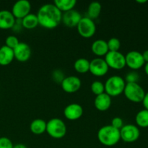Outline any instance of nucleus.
<instances>
[{
    "instance_id": "f257e3e1",
    "label": "nucleus",
    "mask_w": 148,
    "mask_h": 148,
    "mask_svg": "<svg viewBox=\"0 0 148 148\" xmlns=\"http://www.w3.org/2000/svg\"><path fill=\"white\" fill-rule=\"evenodd\" d=\"M38 24L46 29H53L62 22V12L53 4H46L39 8L36 14Z\"/></svg>"
},
{
    "instance_id": "f03ea898",
    "label": "nucleus",
    "mask_w": 148,
    "mask_h": 148,
    "mask_svg": "<svg viewBox=\"0 0 148 148\" xmlns=\"http://www.w3.org/2000/svg\"><path fill=\"white\" fill-rule=\"evenodd\" d=\"M97 137L100 143L106 147H113L121 140L120 130L111 125H106L100 128L97 133Z\"/></svg>"
},
{
    "instance_id": "7ed1b4c3",
    "label": "nucleus",
    "mask_w": 148,
    "mask_h": 148,
    "mask_svg": "<svg viewBox=\"0 0 148 148\" xmlns=\"http://www.w3.org/2000/svg\"><path fill=\"white\" fill-rule=\"evenodd\" d=\"M126 82L124 79L118 75H114L106 79L104 83L105 92L110 97H116L124 92Z\"/></svg>"
},
{
    "instance_id": "20e7f679",
    "label": "nucleus",
    "mask_w": 148,
    "mask_h": 148,
    "mask_svg": "<svg viewBox=\"0 0 148 148\" xmlns=\"http://www.w3.org/2000/svg\"><path fill=\"white\" fill-rule=\"evenodd\" d=\"M66 126L62 119L53 118L46 122L47 134L53 139H62L66 134Z\"/></svg>"
},
{
    "instance_id": "39448f33",
    "label": "nucleus",
    "mask_w": 148,
    "mask_h": 148,
    "mask_svg": "<svg viewBox=\"0 0 148 148\" xmlns=\"http://www.w3.org/2000/svg\"><path fill=\"white\" fill-rule=\"evenodd\" d=\"M123 93L129 101L133 103L142 102L145 95V92L143 87L137 82L126 83Z\"/></svg>"
},
{
    "instance_id": "423d86ee",
    "label": "nucleus",
    "mask_w": 148,
    "mask_h": 148,
    "mask_svg": "<svg viewBox=\"0 0 148 148\" xmlns=\"http://www.w3.org/2000/svg\"><path fill=\"white\" fill-rule=\"evenodd\" d=\"M76 27L79 36L85 38H92L96 32L95 22L88 17H82Z\"/></svg>"
},
{
    "instance_id": "0eeeda50",
    "label": "nucleus",
    "mask_w": 148,
    "mask_h": 148,
    "mask_svg": "<svg viewBox=\"0 0 148 148\" xmlns=\"http://www.w3.org/2000/svg\"><path fill=\"white\" fill-rule=\"evenodd\" d=\"M104 59L111 69L121 70L126 66L125 56L120 51H108Z\"/></svg>"
},
{
    "instance_id": "6e6552de",
    "label": "nucleus",
    "mask_w": 148,
    "mask_h": 148,
    "mask_svg": "<svg viewBox=\"0 0 148 148\" xmlns=\"http://www.w3.org/2000/svg\"><path fill=\"white\" fill-rule=\"evenodd\" d=\"M140 136V129L134 124H127L120 130V137L124 143H132L137 141Z\"/></svg>"
},
{
    "instance_id": "1a4fd4ad",
    "label": "nucleus",
    "mask_w": 148,
    "mask_h": 148,
    "mask_svg": "<svg viewBox=\"0 0 148 148\" xmlns=\"http://www.w3.org/2000/svg\"><path fill=\"white\" fill-rule=\"evenodd\" d=\"M31 4L27 0H19L12 6L11 12L17 20H21L25 16L30 14Z\"/></svg>"
},
{
    "instance_id": "9d476101",
    "label": "nucleus",
    "mask_w": 148,
    "mask_h": 148,
    "mask_svg": "<svg viewBox=\"0 0 148 148\" xmlns=\"http://www.w3.org/2000/svg\"><path fill=\"white\" fill-rule=\"evenodd\" d=\"M125 60L126 66L134 70L140 69L145 64L142 53L137 51H129L125 56Z\"/></svg>"
},
{
    "instance_id": "9b49d317",
    "label": "nucleus",
    "mask_w": 148,
    "mask_h": 148,
    "mask_svg": "<svg viewBox=\"0 0 148 148\" xmlns=\"http://www.w3.org/2000/svg\"><path fill=\"white\" fill-rule=\"evenodd\" d=\"M109 67L105 59L102 58H95L90 62L89 72L95 77L105 76L108 72Z\"/></svg>"
},
{
    "instance_id": "f8f14e48",
    "label": "nucleus",
    "mask_w": 148,
    "mask_h": 148,
    "mask_svg": "<svg viewBox=\"0 0 148 148\" xmlns=\"http://www.w3.org/2000/svg\"><path fill=\"white\" fill-rule=\"evenodd\" d=\"M82 82L78 77L68 76L64 78L61 82L62 90L67 93H74L80 89Z\"/></svg>"
},
{
    "instance_id": "ddd939ff",
    "label": "nucleus",
    "mask_w": 148,
    "mask_h": 148,
    "mask_svg": "<svg viewBox=\"0 0 148 148\" xmlns=\"http://www.w3.org/2000/svg\"><path fill=\"white\" fill-rule=\"evenodd\" d=\"M13 51L14 59L20 62H27L31 56V49L27 43L24 42H20V43L13 49Z\"/></svg>"
},
{
    "instance_id": "4468645a",
    "label": "nucleus",
    "mask_w": 148,
    "mask_h": 148,
    "mask_svg": "<svg viewBox=\"0 0 148 148\" xmlns=\"http://www.w3.org/2000/svg\"><path fill=\"white\" fill-rule=\"evenodd\" d=\"M83 114V108L79 104L70 103L64 109V116L69 121H76L82 117Z\"/></svg>"
},
{
    "instance_id": "2eb2a0df",
    "label": "nucleus",
    "mask_w": 148,
    "mask_h": 148,
    "mask_svg": "<svg viewBox=\"0 0 148 148\" xmlns=\"http://www.w3.org/2000/svg\"><path fill=\"white\" fill-rule=\"evenodd\" d=\"M82 17V15L77 10H72L62 14V22L66 27H77Z\"/></svg>"
},
{
    "instance_id": "dca6fc26",
    "label": "nucleus",
    "mask_w": 148,
    "mask_h": 148,
    "mask_svg": "<svg viewBox=\"0 0 148 148\" xmlns=\"http://www.w3.org/2000/svg\"><path fill=\"white\" fill-rule=\"evenodd\" d=\"M16 20L12 13L9 10H1L0 11V29L8 30L12 28L15 25Z\"/></svg>"
},
{
    "instance_id": "f3484780",
    "label": "nucleus",
    "mask_w": 148,
    "mask_h": 148,
    "mask_svg": "<svg viewBox=\"0 0 148 148\" xmlns=\"http://www.w3.org/2000/svg\"><path fill=\"white\" fill-rule=\"evenodd\" d=\"M111 97L106 92L97 95L94 100V106L99 111H106L111 106Z\"/></svg>"
},
{
    "instance_id": "a211bd4d",
    "label": "nucleus",
    "mask_w": 148,
    "mask_h": 148,
    "mask_svg": "<svg viewBox=\"0 0 148 148\" xmlns=\"http://www.w3.org/2000/svg\"><path fill=\"white\" fill-rule=\"evenodd\" d=\"M91 50H92V53L98 57L106 56L108 52L107 41L105 40H103V39H98V40H95L92 43Z\"/></svg>"
},
{
    "instance_id": "6ab92c4d",
    "label": "nucleus",
    "mask_w": 148,
    "mask_h": 148,
    "mask_svg": "<svg viewBox=\"0 0 148 148\" xmlns=\"http://www.w3.org/2000/svg\"><path fill=\"white\" fill-rule=\"evenodd\" d=\"M14 51L12 49L4 46L0 48V65L7 66L14 60Z\"/></svg>"
},
{
    "instance_id": "aec40b11",
    "label": "nucleus",
    "mask_w": 148,
    "mask_h": 148,
    "mask_svg": "<svg viewBox=\"0 0 148 148\" xmlns=\"http://www.w3.org/2000/svg\"><path fill=\"white\" fill-rule=\"evenodd\" d=\"M30 130L36 135L43 134L46 131V121L41 119L33 120L30 124Z\"/></svg>"
},
{
    "instance_id": "412c9836",
    "label": "nucleus",
    "mask_w": 148,
    "mask_h": 148,
    "mask_svg": "<svg viewBox=\"0 0 148 148\" xmlns=\"http://www.w3.org/2000/svg\"><path fill=\"white\" fill-rule=\"evenodd\" d=\"M21 24L24 28L27 30L34 29L38 25V20L36 14L30 13L21 20Z\"/></svg>"
},
{
    "instance_id": "4be33fe9",
    "label": "nucleus",
    "mask_w": 148,
    "mask_h": 148,
    "mask_svg": "<svg viewBox=\"0 0 148 148\" xmlns=\"http://www.w3.org/2000/svg\"><path fill=\"white\" fill-rule=\"evenodd\" d=\"M76 4V0H55L53 1V4L60 10L61 12H66L74 10Z\"/></svg>"
},
{
    "instance_id": "5701e85b",
    "label": "nucleus",
    "mask_w": 148,
    "mask_h": 148,
    "mask_svg": "<svg viewBox=\"0 0 148 148\" xmlns=\"http://www.w3.org/2000/svg\"><path fill=\"white\" fill-rule=\"evenodd\" d=\"M74 68L78 73H87L90 69V61L85 58H79L74 63Z\"/></svg>"
},
{
    "instance_id": "b1692460",
    "label": "nucleus",
    "mask_w": 148,
    "mask_h": 148,
    "mask_svg": "<svg viewBox=\"0 0 148 148\" xmlns=\"http://www.w3.org/2000/svg\"><path fill=\"white\" fill-rule=\"evenodd\" d=\"M102 10V6L98 1H92L89 4L88 7V17L92 20L98 18Z\"/></svg>"
},
{
    "instance_id": "393cba45",
    "label": "nucleus",
    "mask_w": 148,
    "mask_h": 148,
    "mask_svg": "<svg viewBox=\"0 0 148 148\" xmlns=\"http://www.w3.org/2000/svg\"><path fill=\"white\" fill-rule=\"evenodd\" d=\"M135 121L137 127L141 128L148 127V111L143 109L139 111L135 116Z\"/></svg>"
},
{
    "instance_id": "a878e982",
    "label": "nucleus",
    "mask_w": 148,
    "mask_h": 148,
    "mask_svg": "<svg viewBox=\"0 0 148 148\" xmlns=\"http://www.w3.org/2000/svg\"><path fill=\"white\" fill-rule=\"evenodd\" d=\"M90 89L92 93L95 95H99L105 92V86L104 83L101 81H94L90 85Z\"/></svg>"
},
{
    "instance_id": "bb28decb",
    "label": "nucleus",
    "mask_w": 148,
    "mask_h": 148,
    "mask_svg": "<svg viewBox=\"0 0 148 148\" xmlns=\"http://www.w3.org/2000/svg\"><path fill=\"white\" fill-rule=\"evenodd\" d=\"M108 51H119L121 48V41L117 38H111L107 41Z\"/></svg>"
},
{
    "instance_id": "cd10ccee",
    "label": "nucleus",
    "mask_w": 148,
    "mask_h": 148,
    "mask_svg": "<svg viewBox=\"0 0 148 148\" xmlns=\"http://www.w3.org/2000/svg\"><path fill=\"white\" fill-rule=\"evenodd\" d=\"M20 43L19 39L14 36H9L5 39V46L9 47L10 49H13Z\"/></svg>"
},
{
    "instance_id": "c85d7f7f",
    "label": "nucleus",
    "mask_w": 148,
    "mask_h": 148,
    "mask_svg": "<svg viewBox=\"0 0 148 148\" xmlns=\"http://www.w3.org/2000/svg\"><path fill=\"white\" fill-rule=\"evenodd\" d=\"M138 79V74L135 72H131L127 74L124 80H125L126 83H132V82H137Z\"/></svg>"
},
{
    "instance_id": "c756f323",
    "label": "nucleus",
    "mask_w": 148,
    "mask_h": 148,
    "mask_svg": "<svg viewBox=\"0 0 148 148\" xmlns=\"http://www.w3.org/2000/svg\"><path fill=\"white\" fill-rule=\"evenodd\" d=\"M13 146L12 142L8 137H0V148H13Z\"/></svg>"
},
{
    "instance_id": "7c9ffc66",
    "label": "nucleus",
    "mask_w": 148,
    "mask_h": 148,
    "mask_svg": "<svg viewBox=\"0 0 148 148\" xmlns=\"http://www.w3.org/2000/svg\"><path fill=\"white\" fill-rule=\"evenodd\" d=\"M111 125L114 128L117 129V130H120L124 126V121H123L122 119L120 117H114L112 120H111Z\"/></svg>"
},
{
    "instance_id": "2f4dec72",
    "label": "nucleus",
    "mask_w": 148,
    "mask_h": 148,
    "mask_svg": "<svg viewBox=\"0 0 148 148\" xmlns=\"http://www.w3.org/2000/svg\"><path fill=\"white\" fill-rule=\"evenodd\" d=\"M142 103H143L145 109L147 110L148 111V92H145V97L144 98H143Z\"/></svg>"
},
{
    "instance_id": "473e14b6",
    "label": "nucleus",
    "mask_w": 148,
    "mask_h": 148,
    "mask_svg": "<svg viewBox=\"0 0 148 148\" xmlns=\"http://www.w3.org/2000/svg\"><path fill=\"white\" fill-rule=\"evenodd\" d=\"M142 54H143V59H144L145 62V63H147L148 62V49L147 50L143 52Z\"/></svg>"
},
{
    "instance_id": "72a5a7b5",
    "label": "nucleus",
    "mask_w": 148,
    "mask_h": 148,
    "mask_svg": "<svg viewBox=\"0 0 148 148\" xmlns=\"http://www.w3.org/2000/svg\"><path fill=\"white\" fill-rule=\"evenodd\" d=\"M13 148H27L26 147V145H25L24 144H21V143H19V144L15 145L13 146Z\"/></svg>"
},
{
    "instance_id": "f704fd0d",
    "label": "nucleus",
    "mask_w": 148,
    "mask_h": 148,
    "mask_svg": "<svg viewBox=\"0 0 148 148\" xmlns=\"http://www.w3.org/2000/svg\"><path fill=\"white\" fill-rule=\"evenodd\" d=\"M144 69H145V72L146 75H147L148 76V62H147V63L145 64Z\"/></svg>"
},
{
    "instance_id": "c9c22d12",
    "label": "nucleus",
    "mask_w": 148,
    "mask_h": 148,
    "mask_svg": "<svg viewBox=\"0 0 148 148\" xmlns=\"http://www.w3.org/2000/svg\"><path fill=\"white\" fill-rule=\"evenodd\" d=\"M137 3H139V4H144V3H146L147 2V0H137Z\"/></svg>"
},
{
    "instance_id": "e433bc0d",
    "label": "nucleus",
    "mask_w": 148,
    "mask_h": 148,
    "mask_svg": "<svg viewBox=\"0 0 148 148\" xmlns=\"http://www.w3.org/2000/svg\"><path fill=\"white\" fill-rule=\"evenodd\" d=\"M1 45H0V48H1Z\"/></svg>"
}]
</instances>
